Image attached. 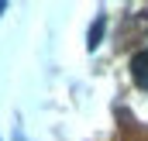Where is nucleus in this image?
I'll use <instances>...</instances> for the list:
<instances>
[{
    "label": "nucleus",
    "mask_w": 148,
    "mask_h": 141,
    "mask_svg": "<svg viewBox=\"0 0 148 141\" xmlns=\"http://www.w3.org/2000/svg\"><path fill=\"white\" fill-rule=\"evenodd\" d=\"M131 76H134V83H138L141 90H148V48L134 52V59H131Z\"/></svg>",
    "instance_id": "1"
}]
</instances>
